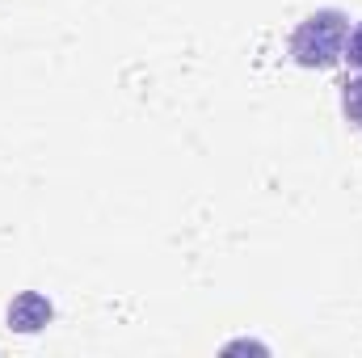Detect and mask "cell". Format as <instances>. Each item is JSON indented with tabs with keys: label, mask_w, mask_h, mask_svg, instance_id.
<instances>
[{
	"label": "cell",
	"mask_w": 362,
	"mask_h": 358,
	"mask_svg": "<svg viewBox=\"0 0 362 358\" xmlns=\"http://www.w3.org/2000/svg\"><path fill=\"white\" fill-rule=\"evenodd\" d=\"M346 38H350V17L341 8H316V13H308L295 25V34H291V59L299 68L325 72V68L341 64Z\"/></svg>",
	"instance_id": "1"
},
{
	"label": "cell",
	"mask_w": 362,
	"mask_h": 358,
	"mask_svg": "<svg viewBox=\"0 0 362 358\" xmlns=\"http://www.w3.org/2000/svg\"><path fill=\"white\" fill-rule=\"evenodd\" d=\"M51 316H55L51 299L38 295V291H21V295L8 304V329H17V333H38V329L51 325Z\"/></svg>",
	"instance_id": "2"
},
{
	"label": "cell",
	"mask_w": 362,
	"mask_h": 358,
	"mask_svg": "<svg viewBox=\"0 0 362 358\" xmlns=\"http://www.w3.org/2000/svg\"><path fill=\"white\" fill-rule=\"evenodd\" d=\"M341 110H346V122L362 131V72L341 85Z\"/></svg>",
	"instance_id": "3"
},
{
	"label": "cell",
	"mask_w": 362,
	"mask_h": 358,
	"mask_svg": "<svg viewBox=\"0 0 362 358\" xmlns=\"http://www.w3.org/2000/svg\"><path fill=\"white\" fill-rule=\"evenodd\" d=\"M341 59H350V68H358L362 72V21L350 30V38H346V55Z\"/></svg>",
	"instance_id": "4"
}]
</instances>
